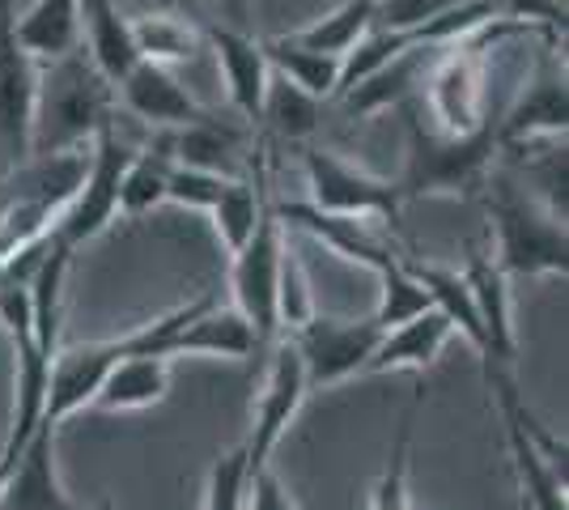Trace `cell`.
<instances>
[{
    "instance_id": "cell-1",
    "label": "cell",
    "mask_w": 569,
    "mask_h": 510,
    "mask_svg": "<svg viewBox=\"0 0 569 510\" xmlns=\"http://www.w3.org/2000/svg\"><path fill=\"white\" fill-rule=\"evenodd\" d=\"M116 86L94 69L86 48L39 64V98L30 128V158H56L90 149L98 132L116 120Z\"/></svg>"
},
{
    "instance_id": "cell-2",
    "label": "cell",
    "mask_w": 569,
    "mask_h": 510,
    "mask_svg": "<svg viewBox=\"0 0 569 510\" xmlns=\"http://www.w3.org/2000/svg\"><path fill=\"white\" fill-rule=\"evenodd\" d=\"M480 188H485V209H489V230H493V243H489L493 264L506 277H566V221L548 213L545 204L515 179L510 167L493 162L489 179Z\"/></svg>"
},
{
    "instance_id": "cell-3",
    "label": "cell",
    "mask_w": 569,
    "mask_h": 510,
    "mask_svg": "<svg viewBox=\"0 0 569 510\" xmlns=\"http://www.w3.org/2000/svg\"><path fill=\"white\" fill-rule=\"evenodd\" d=\"M485 379H489V391L498 396L501 421H506V447H510V468H515L522 510H569L566 442L548 434L522 404L515 370H489Z\"/></svg>"
},
{
    "instance_id": "cell-4",
    "label": "cell",
    "mask_w": 569,
    "mask_h": 510,
    "mask_svg": "<svg viewBox=\"0 0 569 510\" xmlns=\"http://www.w3.org/2000/svg\"><path fill=\"white\" fill-rule=\"evenodd\" d=\"M498 162V128H485L476 137H442L412 120L408 167L396 179L400 196H468L489 179Z\"/></svg>"
},
{
    "instance_id": "cell-5",
    "label": "cell",
    "mask_w": 569,
    "mask_h": 510,
    "mask_svg": "<svg viewBox=\"0 0 569 510\" xmlns=\"http://www.w3.org/2000/svg\"><path fill=\"white\" fill-rule=\"evenodd\" d=\"M132 153H137V146H128L119 137L116 120L98 132L90 141L81 183H77V192L69 196V204L60 209V218L51 226V243L77 251V247L94 243L98 234L119 218V179H123V167H128Z\"/></svg>"
},
{
    "instance_id": "cell-6",
    "label": "cell",
    "mask_w": 569,
    "mask_h": 510,
    "mask_svg": "<svg viewBox=\"0 0 569 510\" xmlns=\"http://www.w3.org/2000/svg\"><path fill=\"white\" fill-rule=\"evenodd\" d=\"M307 170L310 204L319 213H336V218H357V221H396L403 196L396 179H382L375 170L357 167L353 158L332 153V149H307L302 158Z\"/></svg>"
},
{
    "instance_id": "cell-7",
    "label": "cell",
    "mask_w": 569,
    "mask_h": 510,
    "mask_svg": "<svg viewBox=\"0 0 569 510\" xmlns=\"http://www.w3.org/2000/svg\"><path fill=\"white\" fill-rule=\"evenodd\" d=\"M289 344L298 349L302 370H307L310 391H328L336 383H349L357 374H366V366L375 358L382 340V328L375 319H340V316H315L289 332Z\"/></svg>"
},
{
    "instance_id": "cell-8",
    "label": "cell",
    "mask_w": 569,
    "mask_h": 510,
    "mask_svg": "<svg viewBox=\"0 0 569 510\" xmlns=\"http://www.w3.org/2000/svg\"><path fill=\"white\" fill-rule=\"evenodd\" d=\"M263 353H268V366H263L260 391H256V404H251V434L242 442L251 472L272 468V456H277L281 438L289 434L293 417L302 413V404H307L310 396L302 358H298V349L289 340H272Z\"/></svg>"
},
{
    "instance_id": "cell-9",
    "label": "cell",
    "mask_w": 569,
    "mask_h": 510,
    "mask_svg": "<svg viewBox=\"0 0 569 510\" xmlns=\"http://www.w3.org/2000/svg\"><path fill=\"white\" fill-rule=\"evenodd\" d=\"M281 251H284V226L277 221L272 204L263 209L260 226L247 243L230 256V290H234V311L260 340V353L281 340L277 328V272H281Z\"/></svg>"
},
{
    "instance_id": "cell-10",
    "label": "cell",
    "mask_w": 569,
    "mask_h": 510,
    "mask_svg": "<svg viewBox=\"0 0 569 510\" xmlns=\"http://www.w3.org/2000/svg\"><path fill=\"white\" fill-rule=\"evenodd\" d=\"M566 64L561 56L548 48L522 77L519 98L510 102V111L498 120V149L531 146V141H566Z\"/></svg>"
},
{
    "instance_id": "cell-11",
    "label": "cell",
    "mask_w": 569,
    "mask_h": 510,
    "mask_svg": "<svg viewBox=\"0 0 569 510\" xmlns=\"http://www.w3.org/2000/svg\"><path fill=\"white\" fill-rule=\"evenodd\" d=\"M39 98V64L13 39V4L0 0V158L4 170L30 162V128Z\"/></svg>"
},
{
    "instance_id": "cell-12",
    "label": "cell",
    "mask_w": 569,
    "mask_h": 510,
    "mask_svg": "<svg viewBox=\"0 0 569 510\" xmlns=\"http://www.w3.org/2000/svg\"><path fill=\"white\" fill-rule=\"evenodd\" d=\"M272 213L289 230H302L319 247H328L332 256L349 260V264L366 268V272H382L391 260H400L403 251L382 239L379 226L357 218H336V213H319L310 200H272Z\"/></svg>"
},
{
    "instance_id": "cell-13",
    "label": "cell",
    "mask_w": 569,
    "mask_h": 510,
    "mask_svg": "<svg viewBox=\"0 0 569 510\" xmlns=\"http://www.w3.org/2000/svg\"><path fill=\"white\" fill-rule=\"evenodd\" d=\"M0 510H81L60 481L56 430L39 426L0 477Z\"/></svg>"
},
{
    "instance_id": "cell-14",
    "label": "cell",
    "mask_w": 569,
    "mask_h": 510,
    "mask_svg": "<svg viewBox=\"0 0 569 510\" xmlns=\"http://www.w3.org/2000/svg\"><path fill=\"white\" fill-rule=\"evenodd\" d=\"M204 48L213 51L230 107L242 120L260 123L263 94H268V81H272V64L263 56L260 39L247 34V30H234V26H204Z\"/></svg>"
},
{
    "instance_id": "cell-15",
    "label": "cell",
    "mask_w": 569,
    "mask_h": 510,
    "mask_svg": "<svg viewBox=\"0 0 569 510\" xmlns=\"http://www.w3.org/2000/svg\"><path fill=\"white\" fill-rule=\"evenodd\" d=\"M459 272H463V281H468L476 319H480V332H485V344H489L485 374H489V370H515V358H519V337H515V298H510V277L493 264V256H489V251H472V260L459 268Z\"/></svg>"
},
{
    "instance_id": "cell-16",
    "label": "cell",
    "mask_w": 569,
    "mask_h": 510,
    "mask_svg": "<svg viewBox=\"0 0 569 510\" xmlns=\"http://www.w3.org/2000/svg\"><path fill=\"white\" fill-rule=\"evenodd\" d=\"M116 98L123 102L128 116L153 123L162 132H179V128L204 120V107L196 102V94L174 77V69H162V64H144L141 60L116 86Z\"/></svg>"
},
{
    "instance_id": "cell-17",
    "label": "cell",
    "mask_w": 569,
    "mask_h": 510,
    "mask_svg": "<svg viewBox=\"0 0 569 510\" xmlns=\"http://www.w3.org/2000/svg\"><path fill=\"white\" fill-rule=\"evenodd\" d=\"M260 353V340L251 332V323L238 316L234 307L209 302L200 316L170 344V362L179 358H221V362H251Z\"/></svg>"
},
{
    "instance_id": "cell-18",
    "label": "cell",
    "mask_w": 569,
    "mask_h": 510,
    "mask_svg": "<svg viewBox=\"0 0 569 510\" xmlns=\"http://www.w3.org/2000/svg\"><path fill=\"white\" fill-rule=\"evenodd\" d=\"M455 328L447 323L442 311H433L429 307L426 316L408 319L400 328H391V332H382L379 349H375V358L366 366V374H426L429 366L442 358V349L451 344Z\"/></svg>"
},
{
    "instance_id": "cell-19",
    "label": "cell",
    "mask_w": 569,
    "mask_h": 510,
    "mask_svg": "<svg viewBox=\"0 0 569 510\" xmlns=\"http://www.w3.org/2000/svg\"><path fill=\"white\" fill-rule=\"evenodd\" d=\"M81 48L111 86L141 64L132 43V18L119 9V0H81Z\"/></svg>"
},
{
    "instance_id": "cell-20",
    "label": "cell",
    "mask_w": 569,
    "mask_h": 510,
    "mask_svg": "<svg viewBox=\"0 0 569 510\" xmlns=\"http://www.w3.org/2000/svg\"><path fill=\"white\" fill-rule=\"evenodd\" d=\"M13 39L34 64H51L81 48V0H34L13 13Z\"/></svg>"
},
{
    "instance_id": "cell-21",
    "label": "cell",
    "mask_w": 569,
    "mask_h": 510,
    "mask_svg": "<svg viewBox=\"0 0 569 510\" xmlns=\"http://www.w3.org/2000/svg\"><path fill=\"white\" fill-rule=\"evenodd\" d=\"M167 153L174 167H191V170H209V174H221V179H242L247 174V158H242V137L234 128L217 120L191 123V128H179V132H167Z\"/></svg>"
},
{
    "instance_id": "cell-22",
    "label": "cell",
    "mask_w": 569,
    "mask_h": 510,
    "mask_svg": "<svg viewBox=\"0 0 569 510\" xmlns=\"http://www.w3.org/2000/svg\"><path fill=\"white\" fill-rule=\"evenodd\" d=\"M170 370H174L170 358H123V362L107 370V379H102V388H98L90 409H102V413H141V409H153V404L167 400Z\"/></svg>"
},
{
    "instance_id": "cell-23",
    "label": "cell",
    "mask_w": 569,
    "mask_h": 510,
    "mask_svg": "<svg viewBox=\"0 0 569 510\" xmlns=\"http://www.w3.org/2000/svg\"><path fill=\"white\" fill-rule=\"evenodd\" d=\"M263 56L272 64V73L284 77L293 90L310 94L315 102H332L340 98V86H345V60L336 56H323V51H307L298 43H289L284 34L277 39H260Z\"/></svg>"
},
{
    "instance_id": "cell-24",
    "label": "cell",
    "mask_w": 569,
    "mask_h": 510,
    "mask_svg": "<svg viewBox=\"0 0 569 510\" xmlns=\"http://www.w3.org/2000/svg\"><path fill=\"white\" fill-rule=\"evenodd\" d=\"M268 204H272V196H268V174H263V158H256V179H251V174L234 179V183L221 192V200L209 209V221H213L217 239L226 243L230 256L256 234V226H260Z\"/></svg>"
},
{
    "instance_id": "cell-25",
    "label": "cell",
    "mask_w": 569,
    "mask_h": 510,
    "mask_svg": "<svg viewBox=\"0 0 569 510\" xmlns=\"http://www.w3.org/2000/svg\"><path fill=\"white\" fill-rule=\"evenodd\" d=\"M132 43L144 64H188L204 51V26L188 22L179 13H141L132 18Z\"/></svg>"
},
{
    "instance_id": "cell-26",
    "label": "cell",
    "mask_w": 569,
    "mask_h": 510,
    "mask_svg": "<svg viewBox=\"0 0 569 510\" xmlns=\"http://www.w3.org/2000/svg\"><path fill=\"white\" fill-rule=\"evenodd\" d=\"M370 30H375V0H340L332 13L315 18L302 30H289L284 39L307 51H323V56H336V60H349Z\"/></svg>"
},
{
    "instance_id": "cell-27",
    "label": "cell",
    "mask_w": 569,
    "mask_h": 510,
    "mask_svg": "<svg viewBox=\"0 0 569 510\" xmlns=\"http://www.w3.org/2000/svg\"><path fill=\"white\" fill-rule=\"evenodd\" d=\"M170 170H174V162H170L167 146L137 149L128 158V167H123V179H119V218L141 221L158 204H167Z\"/></svg>"
},
{
    "instance_id": "cell-28",
    "label": "cell",
    "mask_w": 569,
    "mask_h": 510,
    "mask_svg": "<svg viewBox=\"0 0 569 510\" xmlns=\"http://www.w3.org/2000/svg\"><path fill=\"white\" fill-rule=\"evenodd\" d=\"M426 391H417V400L408 404L400 430L391 438V451L382 463L379 481L370 489V510H417L412 507V486H408V472H412V430H417V409H421Z\"/></svg>"
},
{
    "instance_id": "cell-29",
    "label": "cell",
    "mask_w": 569,
    "mask_h": 510,
    "mask_svg": "<svg viewBox=\"0 0 569 510\" xmlns=\"http://www.w3.org/2000/svg\"><path fill=\"white\" fill-rule=\"evenodd\" d=\"M319 111H323V102H315L310 94L293 90L284 77L272 73L268 94H263L260 123H268L281 141H302V137H310L319 128Z\"/></svg>"
},
{
    "instance_id": "cell-30",
    "label": "cell",
    "mask_w": 569,
    "mask_h": 510,
    "mask_svg": "<svg viewBox=\"0 0 569 510\" xmlns=\"http://www.w3.org/2000/svg\"><path fill=\"white\" fill-rule=\"evenodd\" d=\"M375 281H379V307H375V323H379L382 332H391V328H400L408 319L426 316L429 311V293L421 290V281L408 272V264L400 260H391V264L375 272Z\"/></svg>"
},
{
    "instance_id": "cell-31",
    "label": "cell",
    "mask_w": 569,
    "mask_h": 510,
    "mask_svg": "<svg viewBox=\"0 0 569 510\" xmlns=\"http://www.w3.org/2000/svg\"><path fill=\"white\" fill-rule=\"evenodd\" d=\"M315 311L319 307H315V290H310V272L302 264V256L293 251V243L284 239L281 272H277V328H281V337L302 328Z\"/></svg>"
},
{
    "instance_id": "cell-32",
    "label": "cell",
    "mask_w": 569,
    "mask_h": 510,
    "mask_svg": "<svg viewBox=\"0 0 569 510\" xmlns=\"http://www.w3.org/2000/svg\"><path fill=\"white\" fill-rule=\"evenodd\" d=\"M247 451L234 447L226 456H217L209 468V481H204V507L200 510H242L247 507Z\"/></svg>"
},
{
    "instance_id": "cell-33",
    "label": "cell",
    "mask_w": 569,
    "mask_h": 510,
    "mask_svg": "<svg viewBox=\"0 0 569 510\" xmlns=\"http://www.w3.org/2000/svg\"><path fill=\"white\" fill-rule=\"evenodd\" d=\"M230 183L234 179H221V174H209V170L174 167L167 183V204H179V209H191V213H209Z\"/></svg>"
},
{
    "instance_id": "cell-34",
    "label": "cell",
    "mask_w": 569,
    "mask_h": 510,
    "mask_svg": "<svg viewBox=\"0 0 569 510\" xmlns=\"http://www.w3.org/2000/svg\"><path fill=\"white\" fill-rule=\"evenodd\" d=\"M455 4H463V0H375V30L408 34V30H421L433 18L451 13Z\"/></svg>"
},
{
    "instance_id": "cell-35",
    "label": "cell",
    "mask_w": 569,
    "mask_h": 510,
    "mask_svg": "<svg viewBox=\"0 0 569 510\" xmlns=\"http://www.w3.org/2000/svg\"><path fill=\"white\" fill-rule=\"evenodd\" d=\"M242 510H302L298 498L284 489V481L272 468H260L247 477V507Z\"/></svg>"
},
{
    "instance_id": "cell-36",
    "label": "cell",
    "mask_w": 569,
    "mask_h": 510,
    "mask_svg": "<svg viewBox=\"0 0 569 510\" xmlns=\"http://www.w3.org/2000/svg\"><path fill=\"white\" fill-rule=\"evenodd\" d=\"M0 286H4V264H0Z\"/></svg>"
},
{
    "instance_id": "cell-37",
    "label": "cell",
    "mask_w": 569,
    "mask_h": 510,
    "mask_svg": "<svg viewBox=\"0 0 569 510\" xmlns=\"http://www.w3.org/2000/svg\"><path fill=\"white\" fill-rule=\"evenodd\" d=\"M0 477H4V468H0Z\"/></svg>"
}]
</instances>
